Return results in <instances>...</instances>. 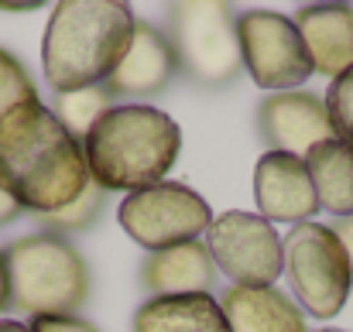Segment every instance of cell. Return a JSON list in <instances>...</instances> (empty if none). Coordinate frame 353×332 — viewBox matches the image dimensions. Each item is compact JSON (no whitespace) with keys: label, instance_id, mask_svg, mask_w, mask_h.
<instances>
[{"label":"cell","instance_id":"6da1fadb","mask_svg":"<svg viewBox=\"0 0 353 332\" xmlns=\"http://www.w3.org/2000/svg\"><path fill=\"white\" fill-rule=\"evenodd\" d=\"M90 185L83 141L45 103H21L0 116V189L21 213L52 216Z\"/></svg>","mask_w":353,"mask_h":332},{"label":"cell","instance_id":"7a4b0ae2","mask_svg":"<svg viewBox=\"0 0 353 332\" xmlns=\"http://www.w3.org/2000/svg\"><path fill=\"white\" fill-rule=\"evenodd\" d=\"M134 10L123 0H62L52 7L41 38V69L59 93L107 83L134 34Z\"/></svg>","mask_w":353,"mask_h":332},{"label":"cell","instance_id":"3957f363","mask_svg":"<svg viewBox=\"0 0 353 332\" xmlns=\"http://www.w3.org/2000/svg\"><path fill=\"white\" fill-rule=\"evenodd\" d=\"M179 151V123L148 103L110 107L83 137L90 182H97L103 192L117 189L127 196L165 182Z\"/></svg>","mask_w":353,"mask_h":332},{"label":"cell","instance_id":"277c9868","mask_svg":"<svg viewBox=\"0 0 353 332\" xmlns=\"http://www.w3.org/2000/svg\"><path fill=\"white\" fill-rule=\"evenodd\" d=\"M10 309L31 319L76 315L90 298V267L83 253L55 233H31L3 250Z\"/></svg>","mask_w":353,"mask_h":332},{"label":"cell","instance_id":"5b68a950","mask_svg":"<svg viewBox=\"0 0 353 332\" xmlns=\"http://www.w3.org/2000/svg\"><path fill=\"white\" fill-rule=\"evenodd\" d=\"M168 41L179 59V72H185L196 86L220 90L230 86L240 69V38H236V10L223 0H185L168 7Z\"/></svg>","mask_w":353,"mask_h":332},{"label":"cell","instance_id":"8992f818","mask_svg":"<svg viewBox=\"0 0 353 332\" xmlns=\"http://www.w3.org/2000/svg\"><path fill=\"white\" fill-rule=\"evenodd\" d=\"M285 274L299 298V309L316 319H333L347 305L353 288L350 257L326 222H299L281 240Z\"/></svg>","mask_w":353,"mask_h":332},{"label":"cell","instance_id":"52a82bcc","mask_svg":"<svg viewBox=\"0 0 353 332\" xmlns=\"http://www.w3.org/2000/svg\"><path fill=\"white\" fill-rule=\"evenodd\" d=\"M117 220L134 243H141L148 253H158L199 240L213 222V209L189 185L158 182L151 189L123 196Z\"/></svg>","mask_w":353,"mask_h":332},{"label":"cell","instance_id":"ba28073f","mask_svg":"<svg viewBox=\"0 0 353 332\" xmlns=\"http://www.w3.org/2000/svg\"><path fill=\"white\" fill-rule=\"evenodd\" d=\"M243 69L261 90L292 93L312 76L309 52L292 17L278 10H247L236 17Z\"/></svg>","mask_w":353,"mask_h":332},{"label":"cell","instance_id":"9c48e42d","mask_svg":"<svg viewBox=\"0 0 353 332\" xmlns=\"http://www.w3.org/2000/svg\"><path fill=\"white\" fill-rule=\"evenodd\" d=\"M206 250L220 274L240 288H271L285 274L281 236L257 213L230 209L210 222Z\"/></svg>","mask_w":353,"mask_h":332},{"label":"cell","instance_id":"30bf717a","mask_svg":"<svg viewBox=\"0 0 353 332\" xmlns=\"http://www.w3.org/2000/svg\"><path fill=\"white\" fill-rule=\"evenodd\" d=\"M257 134L268 144V151L305 158L316 144L333 137V123L323 96L292 90V93H271L257 107Z\"/></svg>","mask_w":353,"mask_h":332},{"label":"cell","instance_id":"8fae6325","mask_svg":"<svg viewBox=\"0 0 353 332\" xmlns=\"http://www.w3.org/2000/svg\"><path fill=\"white\" fill-rule=\"evenodd\" d=\"M179 76V59L175 48L168 41V34L161 28H154L151 21H137L130 45L117 62V69L107 76V93L117 100H151L161 90H168V83Z\"/></svg>","mask_w":353,"mask_h":332},{"label":"cell","instance_id":"7c38bea8","mask_svg":"<svg viewBox=\"0 0 353 332\" xmlns=\"http://www.w3.org/2000/svg\"><path fill=\"white\" fill-rule=\"evenodd\" d=\"M254 199L257 216L268 222H309L319 213V199L312 189V178L305 172V161L281 151H264L254 168Z\"/></svg>","mask_w":353,"mask_h":332},{"label":"cell","instance_id":"4fadbf2b","mask_svg":"<svg viewBox=\"0 0 353 332\" xmlns=\"http://www.w3.org/2000/svg\"><path fill=\"white\" fill-rule=\"evenodd\" d=\"M312 72L336 79L353 65V7L347 3H309L295 17Z\"/></svg>","mask_w":353,"mask_h":332},{"label":"cell","instance_id":"5bb4252c","mask_svg":"<svg viewBox=\"0 0 353 332\" xmlns=\"http://www.w3.org/2000/svg\"><path fill=\"white\" fill-rule=\"evenodd\" d=\"M216 264L206 250L203 240L182 243V247H168L158 253H148L141 260V288L151 298H165V295H210V288L216 284Z\"/></svg>","mask_w":353,"mask_h":332},{"label":"cell","instance_id":"9a60e30c","mask_svg":"<svg viewBox=\"0 0 353 332\" xmlns=\"http://www.w3.org/2000/svg\"><path fill=\"white\" fill-rule=\"evenodd\" d=\"M230 332H309L305 312L278 288H227L220 302Z\"/></svg>","mask_w":353,"mask_h":332},{"label":"cell","instance_id":"2e32d148","mask_svg":"<svg viewBox=\"0 0 353 332\" xmlns=\"http://www.w3.org/2000/svg\"><path fill=\"white\" fill-rule=\"evenodd\" d=\"M134 332H230V326L213 295H165L134 312Z\"/></svg>","mask_w":353,"mask_h":332},{"label":"cell","instance_id":"e0dca14e","mask_svg":"<svg viewBox=\"0 0 353 332\" xmlns=\"http://www.w3.org/2000/svg\"><path fill=\"white\" fill-rule=\"evenodd\" d=\"M305 172L312 178L316 199L326 213L350 220L353 216V144L347 141H323L305 158Z\"/></svg>","mask_w":353,"mask_h":332},{"label":"cell","instance_id":"ac0fdd59","mask_svg":"<svg viewBox=\"0 0 353 332\" xmlns=\"http://www.w3.org/2000/svg\"><path fill=\"white\" fill-rule=\"evenodd\" d=\"M110 107H114V96H110L107 86L100 83V86L72 90V93H59L52 113H55V120H59L76 141H83V137L93 130V123L110 110Z\"/></svg>","mask_w":353,"mask_h":332},{"label":"cell","instance_id":"d6986e66","mask_svg":"<svg viewBox=\"0 0 353 332\" xmlns=\"http://www.w3.org/2000/svg\"><path fill=\"white\" fill-rule=\"evenodd\" d=\"M103 206H107V192H103L97 182H90L76 203H69L65 209H59V213H52V216H41V222H45L48 233H55V236L83 233V229H90L93 222L100 220Z\"/></svg>","mask_w":353,"mask_h":332},{"label":"cell","instance_id":"ffe728a7","mask_svg":"<svg viewBox=\"0 0 353 332\" xmlns=\"http://www.w3.org/2000/svg\"><path fill=\"white\" fill-rule=\"evenodd\" d=\"M21 103H38V86L28 65L7 48H0V116Z\"/></svg>","mask_w":353,"mask_h":332},{"label":"cell","instance_id":"44dd1931","mask_svg":"<svg viewBox=\"0 0 353 332\" xmlns=\"http://www.w3.org/2000/svg\"><path fill=\"white\" fill-rule=\"evenodd\" d=\"M323 103H326L330 123H333V137L353 144V65L330 83Z\"/></svg>","mask_w":353,"mask_h":332},{"label":"cell","instance_id":"7402d4cb","mask_svg":"<svg viewBox=\"0 0 353 332\" xmlns=\"http://www.w3.org/2000/svg\"><path fill=\"white\" fill-rule=\"evenodd\" d=\"M31 332H100L93 322L79 319V315H38L31 319Z\"/></svg>","mask_w":353,"mask_h":332},{"label":"cell","instance_id":"603a6c76","mask_svg":"<svg viewBox=\"0 0 353 332\" xmlns=\"http://www.w3.org/2000/svg\"><path fill=\"white\" fill-rule=\"evenodd\" d=\"M333 233L340 236V243H343V250H347V257H350V267H353V216H350V220L333 222Z\"/></svg>","mask_w":353,"mask_h":332},{"label":"cell","instance_id":"cb8c5ba5","mask_svg":"<svg viewBox=\"0 0 353 332\" xmlns=\"http://www.w3.org/2000/svg\"><path fill=\"white\" fill-rule=\"evenodd\" d=\"M17 216H21V206H17V203H14V199L3 192V189H0V226L14 222Z\"/></svg>","mask_w":353,"mask_h":332},{"label":"cell","instance_id":"d4e9b609","mask_svg":"<svg viewBox=\"0 0 353 332\" xmlns=\"http://www.w3.org/2000/svg\"><path fill=\"white\" fill-rule=\"evenodd\" d=\"M10 309V284H7V264H3V250H0V312Z\"/></svg>","mask_w":353,"mask_h":332},{"label":"cell","instance_id":"484cf974","mask_svg":"<svg viewBox=\"0 0 353 332\" xmlns=\"http://www.w3.org/2000/svg\"><path fill=\"white\" fill-rule=\"evenodd\" d=\"M0 332H31L24 322H14V319H0Z\"/></svg>","mask_w":353,"mask_h":332},{"label":"cell","instance_id":"4316f807","mask_svg":"<svg viewBox=\"0 0 353 332\" xmlns=\"http://www.w3.org/2000/svg\"><path fill=\"white\" fill-rule=\"evenodd\" d=\"M38 3H0V10H34Z\"/></svg>","mask_w":353,"mask_h":332},{"label":"cell","instance_id":"83f0119b","mask_svg":"<svg viewBox=\"0 0 353 332\" xmlns=\"http://www.w3.org/2000/svg\"><path fill=\"white\" fill-rule=\"evenodd\" d=\"M316 332H343V329H316Z\"/></svg>","mask_w":353,"mask_h":332}]
</instances>
